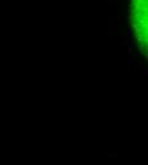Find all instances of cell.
Returning <instances> with one entry per match:
<instances>
[{
	"label": "cell",
	"mask_w": 148,
	"mask_h": 165,
	"mask_svg": "<svg viewBox=\"0 0 148 165\" xmlns=\"http://www.w3.org/2000/svg\"><path fill=\"white\" fill-rule=\"evenodd\" d=\"M129 19L138 49L148 60V0H130Z\"/></svg>",
	"instance_id": "6da1fadb"
}]
</instances>
